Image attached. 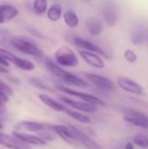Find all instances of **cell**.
Segmentation results:
<instances>
[{
    "mask_svg": "<svg viewBox=\"0 0 148 149\" xmlns=\"http://www.w3.org/2000/svg\"><path fill=\"white\" fill-rule=\"evenodd\" d=\"M45 66H46L47 70L51 74H53L55 77L60 79L61 80H63L64 82H65L69 85L79 86V87H85V86H88V84L85 80H84V79L77 77L76 75L64 70L58 64L54 63L51 59L45 60Z\"/></svg>",
    "mask_w": 148,
    "mask_h": 149,
    "instance_id": "cell-1",
    "label": "cell"
},
{
    "mask_svg": "<svg viewBox=\"0 0 148 149\" xmlns=\"http://www.w3.org/2000/svg\"><path fill=\"white\" fill-rule=\"evenodd\" d=\"M10 44L11 45L12 47H14L18 52H23L27 55H30L31 57L40 58H44V54L41 51V49H39L36 45H34L33 43H31V41H29L24 38L13 37L10 38Z\"/></svg>",
    "mask_w": 148,
    "mask_h": 149,
    "instance_id": "cell-2",
    "label": "cell"
},
{
    "mask_svg": "<svg viewBox=\"0 0 148 149\" xmlns=\"http://www.w3.org/2000/svg\"><path fill=\"white\" fill-rule=\"evenodd\" d=\"M55 61L58 65L65 67H76L79 65L76 53L66 45L59 47L54 53Z\"/></svg>",
    "mask_w": 148,
    "mask_h": 149,
    "instance_id": "cell-3",
    "label": "cell"
},
{
    "mask_svg": "<svg viewBox=\"0 0 148 149\" xmlns=\"http://www.w3.org/2000/svg\"><path fill=\"white\" fill-rule=\"evenodd\" d=\"M55 88L59 92H62V93H66L68 95L76 97V98L79 99L82 101H85V102H88V103L95 105V106L106 107V103L105 101H103L101 99H99V98H98V97H96L94 95L85 93H82V92H79V91L71 89L70 87H66V86H56Z\"/></svg>",
    "mask_w": 148,
    "mask_h": 149,
    "instance_id": "cell-4",
    "label": "cell"
},
{
    "mask_svg": "<svg viewBox=\"0 0 148 149\" xmlns=\"http://www.w3.org/2000/svg\"><path fill=\"white\" fill-rule=\"evenodd\" d=\"M102 16L106 23L109 26H113L118 21V9L114 2L111 0H105L101 5Z\"/></svg>",
    "mask_w": 148,
    "mask_h": 149,
    "instance_id": "cell-5",
    "label": "cell"
},
{
    "mask_svg": "<svg viewBox=\"0 0 148 149\" xmlns=\"http://www.w3.org/2000/svg\"><path fill=\"white\" fill-rule=\"evenodd\" d=\"M66 126L73 133L76 141L80 142L87 149H105L101 145H99L98 142H96L94 140H92L91 137H89L86 134H85L84 132L79 130L75 126H73L72 124H66Z\"/></svg>",
    "mask_w": 148,
    "mask_h": 149,
    "instance_id": "cell-6",
    "label": "cell"
},
{
    "mask_svg": "<svg viewBox=\"0 0 148 149\" xmlns=\"http://www.w3.org/2000/svg\"><path fill=\"white\" fill-rule=\"evenodd\" d=\"M85 77L92 83H93L99 89L105 91V92H113L115 90V85L114 83L109 79L108 78H106L101 75H98L95 73H85Z\"/></svg>",
    "mask_w": 148,
    "mask_h": 149,
    "instance_id": "cell-7",
    "label": "cell"
},
{
    "mask_svg": "<svg viewBox=\"0 0 148 149\" xmlns=\"http://www.w3.org/2000/svg\"><path fill=\"white\" fill-rule=\"evenodd\" d=\"M59 100L63 103L68 105L69 107H72L74 109H77L79 111H81V112L93 113H96L98 111L97 106L90 104V103L85 102V101L74 100H72V99H70L68 97H65V96H59Z\"/></svg>",
    "mask_w": 148,
    "mask_h": 149,
    "instance_id": "cell-8",
    "label": "cell"
},
{
    "mask_svg": "<svg viewBox=\"0 0 148 149\" xmlns=\"http://www.w3.org/2000/svg\"><path fill=\"white\" fill-rule=\"evenodd\" d=\"M0 144L10 149H31V146L19 141L13 135L0 132Z\"/></svg>",
    "mask_w": 148,
    "mask_h": 149,
    "instance_id": "cell-9",
    "label": "cell"
},
{
    "mask_svg": "<svg viewBox=\"0 0 148 149\" xmlns=\"http://www.w3.org/2000/svg\"><path fill=\"white\" fill-rule=\"evenodd\" d=\"M73 43H74V45L78 48H80V49H83V50H85V51H89V52H95V53H97L99 55H102V56H104V57H106V58H108V55L104 51V49H102L99 45H95L94 43H92V42H91V41H89L87 39H84V38L76 37L73 39Z\"/></svg>",
    "mask_w": 148,
    "mask_h": 149,
    "instance_id": "cell-10",
    "label": "cell"
},
{
    "mask_svg": "<svg viewBox=\"0 0 148 149\" xmlns=\"http://www.w3.org/2000/svg\"><path fill=\"white\" fill-rule=\"evenodd\" d=\"M117 83L120 86V87L125 90L126 92H128L136 95H142L144 93L143 88L138 83H136L133 79H128L126 77L118 78Z\"/></svg>",
    "mask_w": 148,
    "mask_h": 149,
    "instance_id": "cell-11",
    "label": "cell"
},
{
    "mask_svg": "<svg viewBox=\"0 0 148 149\" xmlns=\"http://www.w3.org/2000/svg\"><path fill=\"white\" fill-rule=\"evenodd\" d=\"M79 54L86 64H88L89 65L94 68L100 69L105 66V63L102 58L95 52L85 51V50H80L79 52Z\"/></svg>",
    "mask_w": 148,
    "mask_h": 149,
    "instance_id": "cell-12",
    "label": "cell"
},
{
    "mask_svg": "<svg viewBox=\"0 0 148 149\" xmlns=\"http://www.w3.org/2000/svg\"><path fill=\"white\" fill-rule=\"evenodd\" d=\"M12 135L15 136L19 141L28 144V145H35V146H44L46 145V141H44L43 139H41L39 136H36L33 134H30L29 133L24 132H18V131H13Z\"/></svg>",
    "mask_w": 148,
    "mask_h": 149,
    "instance_id": "cell-13",
    "label": "cell"
},
{
    "mask_svg": "<svg viewBox=\"0 0 148 149\" xmlns=\"http://www.w3.org/2000/svg\"><path fill=\"white\" fill-rule=\"evenodd\" d=\"M14 128L16 131L18 132H24V133H38L44 128L43 124L34 121H28V120H22L17 122Z\"/></svg>",
    "mask_w": 148,
    "mask_h": 149,
    "instance_id": "cell-14",
    "label": "cell"
},
{
    "mask_svg": "<svg viewBox=\"0 0 148 149\" xmlns=\"http://www.w3.org/2000/svg\"><path fill=\"white\" fill-rule=\"evenodd\" d=\"M50 127L51 131H53L57 135H58L65 141L68 143L76 141L73 133L66 125H53V126H51Z\"/></svg>",
    "mask_w": 148,
    "mask_h": 149,
    "instance_id": "cell-15",
    "label": "cell"
},
{
    "mask_svg": "<svg viewBox=\"0 0 148 149\" xmlns=\"http://www.w3.org/2000/svg\"><path fill=\"white\" fill-rule=\"evenodd\" d=\"M38 98L45 106H47L48 107L51 108L54 111H57V112H59V113H65L69 109L64 104L57 101L56 100L52 99L51 97L48 96L47 94L41 93V94L38 95Z\"/></svg>",
    "mask_w": 148,
    "mask_h": 149,
    "instance_id": "cell-16",
    "label": "cell"
},
{
    "mask_svg": "<svg viewBox=\"0 0 148 149\" xmlns=\"http://www.w3.org/2000/svg\"><path fill=\"white\" fill-rule=\"evenodd\" d=\"M18 14L19 11L15 6L7 3L0 4V17L4 23L15 18Z\"/></svg>",
    "mask_w": 148,
    "mask_h": 149,
    "instance_id": "cell-17",
    "label": "cell"
},
{
    "mask_svg": "<svg viewBox=\"0 0 148 149\" xmlns=\"http://www.w3.org/2000/svg\"><path fill=\"white\" fill-rule=\"evenodd\" d=\"M85 27L92 36H99L104 31L103 24L97 17H90L85 22Z\"/></svg>",
    "mask_w": 148,
    "mask_h": 149,
    "instance_id": "cell-18",
    "label": "cell"
},
{
    "mask_svg": "<svg viewBox=\"0 0 148 149\" xmlns=\"http://www.w3.org/2000/svg\"><path fill=\"white\" fill-rule=\"evenodd\" d=\"M47 18L51 21V22H57L58 21L62 15H63V9L61 4L59 3H55L52 4L48 10H47Z\"/></svg>",
    "mask_w": 148,
    "mask_h": 149,
    "instance_id": "cell-19",
    "label": "cell"
},
{
    "mask_svg": "<svg viewBox=\"0 0 148 149\" xmlns=\"http://www.w3.org/2000/svg\"><path fill=\"white\" fill-rule=\"evenodd\" d=\"M64 21L65 24L71 29H74L78 27L79 24V18L76 12L72 10H67L64 13Z\"/></svg>",
    "mask_w": 148,
    "mask_h": 149,
    "instance_id": "cell-20",
    "label": "cell"
},
{
    "mask_svg": "<svg viewBox=\"0 0 148 149\" xmlns=\"http://www.w3.org/2000/svg\"><path fill=\"white\" fill-rule=\"evenodd\" d=\"M17 68L23 70V71H26V72H31L35 69V65L28 59L23 58H19L17 56H16L14 61L12 62Z\"/></svg>",
    "mask_w": 148,
    "mask_h": 149,
    "instance_id": "cell-21",
    "label": "cell"
},
{
    "mask_svg": "<svg viewBox=\"0 0 148 149\" xmlns=\"http://www.w3.org/2000/svg\"><path fill=\"white\" fill-rule=\"evenodd\" d=\"M16 56L10 52L0 47V65L8 68L10 66L9 62H13Z\"/></svg>",
    "mask_w": 148,
    "mask_h": 149,
    "instance_id": "cell-22",
    "label": "cell"
},
{
    "mask_svg": "<svg viewBox=\"0 0 148 149\" xmlns=\"http://www.w3.org/2000/svg\"><path fill=\"white\" fill-rule=\"evenodd\" d=\"M65 113L68 116H70L71 118H72L73 120H77V121H79L80 123L89 124L91 122V119L88 116H86V115H85V114H83V113H81L79 112H76V111H73V110H71L70 108L65 112Z\"/></svg>",
    "mask_w": 148,
    "mask_h": 149,
    "instance_id": "cell-23",
    "label": "cell"
},
{
    "mask_svg": "<svg viewBox=\"0 0 148 149\" xmlns=\"http://www.w3.org/2000/svg\"><path fill=\"white\" fill-rule=\"evenodd\" d=\"M32 9L34 12L38 15L44 14L48 10V0H34L32 3Z\"/></svg>",
    "mask_w": 148,
    "mask_h": 149,
    "instance_id": "cell-24",
    "label": "cell"
},
{
    "mask_svg": "<svg viewBox=\"0 0 148 149\" xmlns=\"http://www.w3.org/2000/svg\"><path fill=\"white\" fill-rule=\"evenodd\" d=\"M148 39V32L143 30H136L132 35V42L133 45H140Z\"/></svg>",
    "mask_w": 148,
    "mask_h": 149,
    "instance_id": "cell-25",
    "label": "cell"
},
{
    "mask_svg": "<svg viewBox=\"0 0 148 149\" xmlns=\"http://www.w3.org/2000/svg\"><path fill=\"white\" fill-rule=\"evenodd\" d=\"M122 111L126 115L131 116V117L135 118V119H139V120L148 121V116L144 114L143 113H140V112L137 111V110H133V109H131V108H124V109H122Z\"/></svg>",
    "mask_w": 148,
    "mask_h": 149,
    "instance_id": "cell-26",
    "label": "cell"
},
{
    "mask_svg": "<svg viewBox=\"0 0 148 149\" xmlns=\"http://www.w3.org/2000/svg\"><path fill=\"white\" fill-rule=\"evenodd\" d=\"M123 119H124V120H126L129 124H132L135 127H140L142 128H148V121H147V120L135 119V118H133V117L128 116V115H125L123 117Z\"/></svg>",
    "mask_w": 148,
    "mask_h": 149,
    "instance_id": "cell-27",
    "label": "cell"
},
{
    "mask_svg": "<svg viewBox=\"0 0 148 149\" xmlns=\"http://www.w3.org/2000/svg\"><path fill=\"white\" fill-rule=\"evenodd\" d=\"M30 82L36 87L41 89V90H44V91H48V92H53L52 88H51L50 86H48L46 84H44V82H42L40 79H36V78H32L30 79Z\"/></svg>",
    "mask_w": 148,
    "mask_h": 149,
    "instance_id": "cell-28",
    "label": "cell"
},
{
    "mask_svg": "<svg viewBox=\"0 0 148 149\" xmlns=\"http://www.w3.org/2000/svg\"><path fill=\"white\" fill-rule=\"evenodd\" d=\"M133 141L135 145L143 148H148V139L147 137H145L144 135H136L133 137Z\"/></svg>",
    "mask_w": 148,
    "mask_h": 149,
    "instance_id": "cell-29",
    "label": "cell"
},
{
    "mask_svg": "<svg viewBox=\"0 0 148 149\" xmlns=\"http://www.w3.org/2000/svg\"><path fill=\"white\" fill-rule=\"evenodd\" d=\"M38 134H39V137L41 138V139H43L44 141H53L54 140H55V138H56V136L53 134H51V132H49V131H44V129H42L41 131H39V132H38Z\"/></svg>",
    "mask_w": 148,
    "mask_h": 149,
    "instance_id": "cell-30",
    "label": "cell"
},
{
    "mask_svg": "<svg viewBox=\"0 0 148 149\" xmlns=\"http://www.w3.org/2000/svg\"><path fill=\"white\" fill-rule=\"evenodd\" d=\"M9 98L8 95L4 93L0 92V115L6 112V106L5 104L8 102Z\"/></svg>",
    "mask_w": 148,
    "mask_h": 149,
    "instance_id": "cell-31",
    "label": "cell"
},
{
    "mask_svg": "<svg viewBox=\"0 0 148 149\" xmlns=\"http://www.w3.org/2000/svg\"><path fill=\"white\" fill-rule=\"evenodd\" d=\"M11 37L10 31L6 30H0V45H5L8 41L10 42Z\"/></svg>",
    "mask_w": 148,
    "mask_h": 149,
    "instance_id": "cell-32",
    "label": "cell"
},
{
    "mask_svg": "<svg viewBox=\"0 0 148 149\" xmlns=\"http://www.w3.org/2000/svg\"><path fill=\"white\" fill-rule=\"evenodd\" d=\"M124 57L126 59V61H128L129 63H134L137 60L136 54L133 51H131V50H126L124 52Z\"/></svg>",
    "mask_w": 148,
    "mask_h": 149,
    "instance_id": "cell-33",
    "label": "cell"
},
{
    "mask_svg": "<svg viewBox=\"0 0 148 149\" xmlns=\"http://www.w3.org/2000/svg\"><path fill=\"white\" fill-rule=\"evenodd\" d=\"M0 92H2V93H4L5 94H7L8 96L9 95H11L12 94V90H11V88L8 86V85H6L5 83H3V81H1L0 80Z\"/></svg>",
    "mask_w": 148,
    "mask_h": 149,
    "instance_id": "cell-34",
    "label": "cell"
},
{
    "mask_svg": "<svg viewBox=\"0 0 148 149\" xmlns=\"http://www.w3.org/2000/svg\"><path fill=\"white\" fill-rule=\"evenodd\" d=\"M28 31H29L31 35H33V36H35V37H38V38H45L44 36L39 31H38L36 28H29V29H28Z\"/></svg>",
    "mask_w": 148,
    "mask_h": 149,
    "instance_id": "cell-35",
    "label": "cell"
},
{
    "mask_svg": "<svg viewBox=\"0 0 148 149\" xmlns=\"http://www.w3.org/2000/svg\"><path fill=\"white\" fill-rule=\"evenodd\" d=\"M0 72L1 73H9V70L6 67L0 65Z\"/></svg>",
    "mask_w": 148,
    "mask_h": 149,
    "instance_id": "cell-36",
    "label": "cell"
},
{
    "mask_svg": "<svg viewBox=\"0 0 148 149\" xmlns=\"http://www.w3.org/2000/svg\"><path fill=\"white\" fill-rule=\"evenodd\" d=\"M126 149H134L133 144L132 142H127L126 145Z\"/></svg>",
    "mask_w": 148,
    "mask_h": 149,
    "instance_id": "cell-37",
    "label": "cell"
},
{
    "mask_svg": "<svg viewBox=\"0 0 148 149\" xmlns=\"http://www.w3.org/2000/svg\"><path fill=\"white\" fill-rule=\"evenodd\" d=\"M3 23H4V22H3V21L2 20V18L0 17V24H3Z\"/></svg>",
    "mask_w": 148,
    "mask_h": 149,
    "instance_id": "cell-38",
    "label": "cell"
},
{
    "mask_svg": "<svg viewBox=\"0 0 148 149\" xmlns=\"http://www.w3.org/2000/svg\"><path fill=\"white\" fill-rule=\"evenodd\" d=\"M1 129H3V125L0 123V130H1Z\"/></svg>",
    "mask_w": 148,
    "mask_h": 149,
    "instance_id": "cell-39",
    "label": "cell"
},
{
    "mask_svg": "<svg viewBox=\"0 0 148 149\" xmlns=\"http://www.w3.org/2000/svg\"><path fill=\"white\" fill-rule=\"evenodd\" d=\"M83 1H89V0H83Z\"/></svg>",
    "mask_w": 148,
    "mask_h": 149,
    "instance_id": "cell-40",
    "label": "cell"
}]
</instances>
